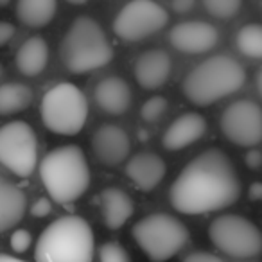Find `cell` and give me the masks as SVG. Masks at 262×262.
<instances>
[{
    "label": "cell",
    "mask_w": 262,
    "mask_h": 262,
    "mask_svg": "<svg viewBox=\"0 0 262 262\" xmlns=\"http://www.w3.org/2000/svg\"><path fill=\"white\" fill-rule=\"evenodd\" d=\"M241 196V180L235 165L221 149H207L190 160L169 192L174 210L196 215L223 210Z\"/></svg>",
    "instance_id": "6da1fadb"
},
{
    "label": "cell",
    "mask_w": 262,
    "mask_h": 262,
    "mask_svg": "<svg viewBox=\"0 0 262 262\" xmlns=\"http://www.w3.org/2000/svg\"><path fill=\"white\" fill-rule=\"evenodd\" d=\"M40 178L49 196L61 205L77 201L90 185V167L79 146H61L45 155Z\"/></svg>",
    "instance_id": "7a4b0ae2"
},
{
    "label": "cell",
    "mask_w": 262,
    "mask_h": 262,
    "mask_svg": "<svg viewBox=\"0 0 262 262\" xmlns=\"http://www.w3.org/2000/svg\"><path fill=\"white\" fill-rule=\"evenodd\" d=\"M246 70L235 58L217 54L194 67L183 79V95L196 106H210L241 90Z\"/></svg>",
    "instance_id": "3957f363"
},
{
    "label": "cell",
    "mask_w": 262,
    "mask_h": 262,
    "mask_svg": "<svg viewBox=\"0 0 262 262\" xmlns=\"http://www.w3.org/2000/svg\"><path fill=\"white\" fill-rule=\"evenodd\" d=\"M95 239L92 226L79 215L52 221L36 241V262H92Z\"/></svg>",
    "instance_id": "277c9868"
},
{
    "label": "cell",
    "mask_w": 262,
    "mask_h": 262,
    "mask_svg": "<svg viewBox=\"0 0 262 262\" xmlns=\"http://www.w3.org/2000/svg\"><path fill=\"white\" fill-rule=\"evenodd\" d=\"M59 58L70 74H86L108 65L113 47L97 20L79 16L63 36Z\"/></svg>",
    "instance_id": "5b68a950"
},
{
    "label": "cell",
    "mask_w": 262,
    "mask_h": 262,
    "mask_svg": "<svg viewBox=\"0 0 262 262\" xmlns=\"http://www.w3.org/2000/svg\"><path fill=\"white\" fill-rule=\"evenodd\" d=\"M189 228L169 214H151L133 226V239L153 262H165L189 243Z\"/></svg>",
    "instance_id": "8992f818"
},
{
    "label": "cell",
    "mask_w": 262,
    "mask_h": 262,
    "mask_svg": "<svg viewBox=\"0 0 262 262\" xmlns=\"http://www.w3.org/2000/svg\"><path fill=\"white\" fill-rule=\"evenodd\" d=\"M40 113L49 131L56 135L72 137L86 124L88 101L76 84L59 83L43 95Z\"/></svg>",
    "instance_id": "52a82bcc"
},
{
    "label": "cell",
    "mask_w": 262,
    "mask_h": 262,
    "mask_svg": "<svg viewBox=\"0 0 262 262\" xmlns=\"http://www.w3.org/2000/svg\"><path fill=\"white\" fill-rule=\"evenodd\" d=\"M208 237L228 257L253 258L262 253V232L243 215L225 214L215 217L208 226Z\"/></svg>",
    "instance_id": "ba28073f"
},
{
    "label": "cell",
    "mask_w": 262,
    "mask_h": 262,
    "mask_svg": "<svg viewBox=\"0 0 262 262\" xmlns=\"http://www.w3.org/2000/svg\"><path fill=\"white\" fill-rule=\"evenodd\" d=\"M0 164L20 178L33 174L38 164V139L24 120L0 126Z\"/></svg>",
    "instance_id": "9c48e42d"
},
{
    "label": "cell",
    "mask_w": 262,
    "mask_h": 262,
    "mask_svg": "<svg viewBox=\"0 0 262 262\" xmlns=\"http://www.w3.org/2000/svg\"><path fill=\"white\" fill-rule=\"evenodd\" d=\"M169 24V13L155 0H131L113 20V33L124 41H140Z\"/></svg>",
    "instance_id": "30bf717a"
},
{
    "label": "cell",
    "mask_w": 262,
    "mask_h": 262,
    "mask_svg": "<svg viewBox=\"0 0 262 262\" xmlns=\"http://www.w3.org/2000/svg\"><path fill=\"white\" fill-rule=\"evenodd\" d=\"M219 126L226 140L251 149L262 142V108L248 99L235 101L223 112Z\"/></svg>",
    "instance_id": "8fae6325"
},
{
    "label": "cell",
    "mask_w": 262,
    "mask_h": 262,
    "mask_svg": "<svg viewBox=\"0 0 262 262\" xmlns=\"http://www.w3.org/2000/svg\"><path fill=\"white\" fill-rule=\"evenodd\" d=\"M219 33L208 22H190L176 24L169 33V43L185 54H203L217 45Z\"/></svg>",
    "instance_id": "7c38bea8"
},
{
    "label": "cell",
    "mask_w": 262,
    "mask_h": 262,
    "mask_svg": "<svg viewBox=\"0 0 262 262\" xmlns=\"http://www.w3.org/2000/svg\"><path fill=\"white\" fill-rule=\"evenodd\" d=\"M92 149L97 160L106 167H115L127 158L131 149L129 135L120 126L102 124L92 137Z\"/></svg>",
    "instance_id": "4fadbf2b"
},
{
    "label": "cell",
    "mask_w": 262,
    "mask_h": 262,
    "mask_svg": "<svg viewBox=\"0 0 262 262\" xmlns=\"http://www.w3.org/2000/svg\"><path fill=\"white\" fill-rule=\"evenodd\" d=\"M207 131V120L196 112H187L174 119L162 137V144L167 151H182L192 146Z\"/></svg>",
    "instance_id": "5bb4252c"
},
{
    "label": "cell",
    "mask_w": 262,
    "mask_h": 262,
    "mask_svg": "<svg viewBox=\"0 0 262 262\" xmlns=\"http://www.w3.org/2000/svg\"><path fill=\"white\" fill-rule=\"evenodd\" d=\"M171 70V56L162 49H151L140 54L135 63L137 83L146 90H158L169 81Z\"/></svg>",
    "instance_id": "9a60e30c"
},
{
    "label": "cell",
    "mask_w": 262,
    "mask_h": 262,
    "mask_svg": "<svg viewBox=\"0 0 262 262\" xmlns=\"http://www.w3.org/2000/svg\"><path fill=\"white\" fill-rule=\"evenodd\" d=\"M167 165L157 153L144 151L131 158L126 165V174L140 190L149 192L164 180Z\"/></svg>",
    "instance_id": "2e32d148"
},
{
    "label": "cell",
    "mask_w": 262,
    "mask_h": 262,
    "mask_svg": "<svg viewBox=\"0 0 262 262\" xmlns=\"http://www.w3.org/2000/svg\"><path fill=\"white\" fill-rule=\"evenodd\" d=\"M94 97L97 106L110 115H122L131 106V88L122 77H104L95 86Z\"/></svg>",
    "instance_id": "e0dca14e"
},
{
    "label": "cell",
    "mask_w": 262,
    "mask_h": 262,
    "mask_svg": "<svg viewBox=\"0 0 262 262\" xmlns=\"http://www.w3.org/2000/svg\"><path fill=\"white\" fill-rule=\"evenodd\" d=\"M27 198L18 185L0 176V233L8 232L22 221Z\"/></svg>",
    "instance_id": "ac0fdd59"
},
{
    "label": "cell",
    "mask_w": 262,
    "mask_h": 262,
    "mask_svg": "<svg viewBox=\"0 0 262 262\" xmlns=\"http://www.w3.org/2000/svg\"><path fill=\"white\" fill-rule=\"evenodd\" d=\"M101 210L104 225L110 230H119L129 221L135 212V205L122 189L108 187L101 192Z\"/></svg>",
    "instance_id": "d6986e66"
},
{
    "label": "cell",
    "mask_w": 262,
    "mask_h": 262,
    "mask_svg": "<svg viewBox=\"0 0 262 262\" xmlns=\"http://www.w3.org/2000/svg\"><path fill=\"white\" fill-rule=\"evenodd\" d=\"M49 63V45L41 36H31L16 52V69L27 77H34L45 70Z\"/></svg>",
    "instance_id": "ffe728a7"
},
{
    "label": "cell",
    "mask_w": 262,
    "mask_h": 262,
    "mask_svg": "<svg viewBox=\"0 0 262 262\" xmlns=\"http://www.w3.org/2000/svg\"><path fill=\"white\" fill-rule=\"evenodd\" d=\"M58 11V0H18L16 16L27 27H45Z\"/></svg>",
    "instance_id": "44dd1931"
},
{
    "label": "cell",
    "mask_w": 262,
    "mask_h": 262,
    "mask_svg": "<svg viewBox=\"0 0 262 262\" xmlns=\"http://www.w3.org/2000/svg\"><path fill=\"white\" fill-rule=\"evenodd\" d=\"M33 102V90L24 83H6L0 86V115H13L27 110Z\"/></svg>",
    "instance_id": "7402d4cb"
},
{
    "label": "cell",
    "mask_w": 262,
    "mask_h": 262,
    "mask_svg": "<svg viewBox=\"0 0 262 262\" xmlns=\"http://www.w3.org/2000/svg\"><path fill=\"white\" fill-rule=\"evenodd\" d=\"M235 45L239 52L246 58L262 59V26L248 24L239 29L235 36Z\"/></svg>",
    "instance_id": "603a6c76"
},
{
    "label": "cell",
    "mask_w": 262,
    "mask_h": 262,
    "mask_svg": "<svg viewBox=\"0 0 262 262\" xmlns=\"http://www.w3.org/2000/svg\"><path fill=\"white\" fill-rule=\"evenodd\" d=\"M201 2L207 13L219 20H228L235 16L243 6V0H201Z\"/></svg>",
    "instance_id": "cb8c5ba5"
},
{
    "label": "cell",
    "mask_w": 262,
    "mask_h": 262,
    "mask_svg": "<svg viewBox=\"0 0 262 262\" xmlns=\"http://www.w3.org/2000/svg\"><path fill=\"white\" fill-rule=\"evenodd\" d=\"M167 108H169L167 99L162 97V95H157V97H151L144 102L142 108H140V117H142L144 122L153 124L164 117V113L167 112Z\"/></svg>",
    "instance_id": "d4e9b609"
},
{
    "label": "cell",
    "mask_w": 262,
    "mask_h": 262,
    "mask_svg": "<svg viewBox=\"0 0 262 262\" xmlns=\"http://www.w3.org/2000/svg\"><path fill=\"white\" fill-rule=\"evenodd\" d=\"M99 260L101 262H131V257L124 246H120L119 243H104L99 248Z\"/></svg>",
    "instance_id": "484cf974"
},
{
    "label": "cell",
    "mask_w": 262,
    "mask_h": 262,
    "mask_svg": "<svg viewBox=\"0 0 262 262\" xmlns=\"http://www.w3.org/2000/svg\"><path fill=\"white\" fill-rule=\"evenodd\" d=\"M31 243H33V237H31V233L27 232V230H15L11 235V239H9V244H11L13 251H16V253H26L27 250L31 248Z\"/></svg>",
    "instance_id": "4316f807"
},
{
    "label": "cell",
    "mask_w": 262,
    "mask_h": 262,
    "mask_svg": "<svg viewBox=\"0 0 262 262\" xmlns=\"http://www.w3.org/2000/svg\"><path fill=\"white\" fill-rule=\"evenodd\" d=\"M51 212H52V203L47 200V198H40V200L34 201L33 207H31L33 217H47Z\"/></svg>",
    "instance_id": "83f0119b"
},
{
    "label": "cell",
    "mask_w": 262,
    "mask_h": 262,
    "mask_svg": "<svg viewBox=\"0 0 262 262\" xmlns=\"http://www.w3.org/2000/svg\"><path fill=\"white\" fill-rule=\"evenodd\" d=\"M183 262H223V260L217 255L208 253V251H192V253H189L183 258Z\"/></svg>",
    "instance_id": "f1b7e54d"
},
{
    "label": "cell",
    "mask_w": 262,
    "mask_h": 262,
    "mask_svg": "<svg viewBox=\"0 0 262 262\" xmlns=\"http://www.w3.org/2000/svg\"><path fill=\"white\" fill-rule=\"evenodd\" d=\"M15 31H16V27L13 26L11 22H4V20H0V47L8 45L9 41L15 38Z\"/></svg>",
    "instance_id": "f546056e"
},
{
    "label": "cell",
    "mask_w": 262,
    "mask_h": 262,
    "mask_svg": "<svg viewBox=\"0 0 262 262\" xmlns=\"http://www.w3.org/2000/svg\"><path fill=\"white\" fill-rule=\"evenodd\" d=\"M244 164H246L250 169H258L262 165V153L258 149H253V147H251V149L246 153V157H244Z\"/></svg>",
    "instance_id": "4dcf8cb0"
},
{
    "label": "cell",
    "mask_w": 262,
    "mask_h": 262,
    "mask_svg": "<svg viewBox=\"0 0 262 262\" xmlns=\"http://www.w3.org/2000/svg\"><path fill=\"white\" fill-rule=\"evenodd\" d=\"M194 6H196V0H172V9L180 15L189 13Z\"/></svg>",
    "instance_id": "1f68e13d"
},
{
    "label": "cell",
    "mask_w": 262,
    "mask_h": 262,
    "mask_svg": "<svg viewBox=\"0 0 262 262\" xmlns=\"http://www.w3.org/2000/svg\"><path fill=\"white\" fill-rule=\"evenodd\" d=\"M248 198L251 201H257V203H262V182H253L248 189Z\"/></svg>",
    "instance_id": "d6a6232c"
},
{
    "label": "cell",
    "mask_w": 262,
    "mask_h": 262,
    "mask_svg": "<svg viewBox=\"0 0 262 262\" xmlns=\"http://www.w3.org/2000/svg\"><path fill=\"white\" fill-rule=\"evenodd\" d=\"M255 84H257V92H258V95H260V99H262V69L257 72V76H255Z\"/></svg>",
    "instance_id": "836d02e7"
},
{
    "label": "cell",
    "mask_w": 262,
    "mask_h": 262,
    "mask_svg": "<svg viewBox=\"0 0 262 262\" xmlns=\"http://www.w3.org/2000/svg\"><path fill=\"white\" fill-rule=\"evenodd\" d=\"M0 262H26V260H22V258H16V257H11V255L0 253Z\"/></svg>",
    "instance_id": "e575fe53"
},
{
    "label": "cell",
    "mask_w": 262,
    "mask_h": 262,
    "mask_svg": "<svg viewBox=\"0 0 262 262\" xmlns=\"http://www.w3.org/2000/svg\"><path fill=\"white\" fill-rule=\"evenodd\" d=\"M67 2L72 6H83V4H86L88 0H67Z\"/></svg>",
    "instance_id": "d590c367"
},
{
    "label": "cell",
    "mask_w": 262,
    "mask_h": 262,
    "mask_svg": "<svg viewBox=\"0 0 262 262\" xmlns=\"http://www.w3.org/2000/svg\"><path fill=\"white\" fill-rule=\"evenodd\" d=\"M9 2H11V0H0V9H2V8H8Z\"/></svg>",
    "instance_id": "8d00e7d4"
},
{
    "label": "cell",
    "mask_w": 262,
    "mask_h": 262,
    "mask_svg": "<svg viewBox=\"0 0 262 262\" xmlns=\"http://www.w3.org/2000/svg\"><path fill=\"white\" fill-rule=\"evenodd\" d=\"M2 74H4V67H2V63H0V77H2Z\"/></svg>",
    "instance_id": "74e56055"
}]
</instances>
